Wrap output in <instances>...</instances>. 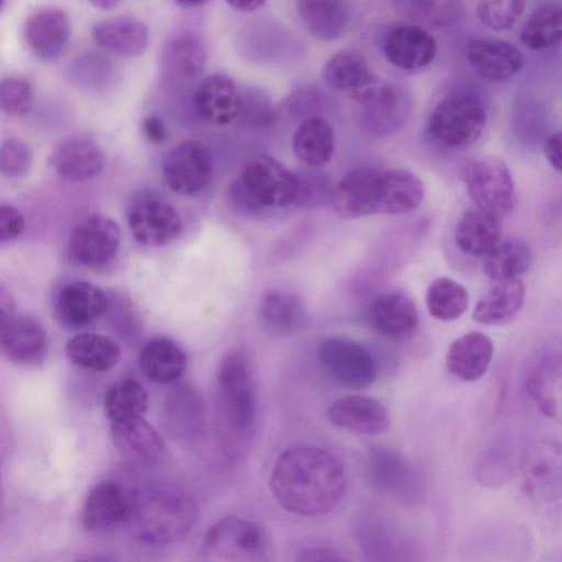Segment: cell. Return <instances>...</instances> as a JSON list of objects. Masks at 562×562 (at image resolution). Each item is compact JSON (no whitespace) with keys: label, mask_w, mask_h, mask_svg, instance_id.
Returning a JSON list of instances; mask_svg holds the SVG:
<instances>
[{"label":"cell","mask_w":562,"mask_h":562,"mask_svg":"<svg viewBox=\"0 0 562 562\" xmlns=\"http://www.w3.org/2000/svg\"><path fill=\"white\" fill-rule=\"evenodd\" d=\"M370 326L382 337L403 340L417 329L419 315L414 301L401 292H384L369 306Z\"/></svg>","instance_id":"obj_23"},{"label":"cell","mask_w":562,"mask_h":562,"mask_svg":"<svg viewBox=\"0 0 562 562\" xmlns=\"http://www.w3.org/2000/svg\"><path fill=\"white\" fill-rule=\"evenodd\" d=\"M526 391L542 415L562 425V356L541 359L528 375Z\"/></svg>","instance_id":"obj_30"},{"label":"cell","mask_w":562,"mask_h":562,"mask_svg":"<svg viewBox=\"0 0 562 562\" xmlns=\"http://www.w3.org/2000/svg\"><path fill=\"white\" fill-rule=\"evenodd\" d=\"M34 104L32 85L24 78L9 77L0 83V106L10 115H25Z\"/></svg>","instance_id":"obj_48"},{"label":"cell","mask_w":562,"mask_h":562,"mask_svg":"<svg viewBox=\"0 0 562 562\" xmlns=\"http://www.w3.org/2000/svg\"><path fill=\"white\" fill-rule=\"evenodd\" d=\"M195 505L191 495L180 487L162 485L143 496L137 495L133 519L138 537L151 544L178 541L191 528Z\"/></svg>","instance_id":"obj_3"},{"label":"cell","mask_w":562,"mask_h":562,"mask_svg":"<svg viewBox=\"0 0 562 562\" xmlns=\"http://www.w3.org/2000/svg\"><path fill=\"white\" fill-rule=\"evenodd\" d=\"M322 77L327 86L347 91L351 98L378 79L371 72L364 56L351 48L334 54L324 65Z\"/></svg>","instance_id":"obj_35"},{"label":"cell","mask_w":562,"mask_h":562,"mask_svg":"<svg viewBox=\"0 0 562 562\" xmlns=\"http://www.w3.org/2000/svg\"><path fill=\"white\" fill-rule=\"evenodd\" d=\"M296 11L306 31L327 42L341 37L353 19L349 0H296Z\"/></svg>","instance_id":"obj_29"},{"label":"cell","mask_w":562,"mask_h":562,"mask_svg":"<svg viewBox=\"0 0 562 562\" xmlns=\"http://www.w3.org/2000/svg\"><path fill=\"white\" fill-rule=\"evenodd\" d=\"M0 346L3 356L19 366H38L48 353L44 327L30 316H12L1 322Z\"/></svg>","instance_id":"obj_19"},{"label":"cell","mask_w":562,"mask_h":562,"mask_svg":"<svg viewBox=\"0 0 562 562\" xmlns=\"http://www.w3.org/2000/svg\"><path fill=\"white\" fill-rule=\"evenodd\" d=\"M460 173L476 209L498 218L514 211L517 204L516 187L510 169L502 159L494 156L467 159Z\"/></svg>","instance_id":"obj_6"},{"label":"cell","mask_w":562,"mask_h":562,"mask_svg":"<svg viewBox=\"0 0 562 562\" xmlns=\"http://www.w3.org/2000/svg\"><path fill=\"white\" fill-rule=\"evenodd\" d=\"M493 351L488 336L481 331L467 333L450 345L446 356L447 369L462 381H476L487 371Z\"/></svg>","instance_id":"obj_31"},{"label":"cell","mask_w":562,"mask_h":562,"mask_svg":"<svg viewBox=\"0 0 562 562\" xmlns=\"http://www.w3.org/2000/svg\"><path fill=\"white\" fill-rule=\"evenodd\" d=\"M424 195L420 179L394 168L357 167L346 172L331 192L335 214L356 220L371 214H402L416 209Z\"/></svg>","instance_id":"obj_2"},{"label":"cell","mask_w":562,"mask_h":562,"mask_svg":"<svg viewBox=\"0 0 562 562\" xmlns=\"http://www.w3.org/2000/svg\"><path fill=\"white\" fill-rule=\"evenodd\" d=\"M368 470L373 486L384 494L404 502H414L422 493V481L417 471L392 449H372L368 458Z\"/></svg>","instance_id":"obj_16"},{"label":"cell","mask_w":562,"mask_h":562,"mask_svg":"<svg viewBox=\"0 0 562 562\" xmlns=\"http://www.w3.org/2000/svg\"><path fill=\"white\" fill-rule=\"evenodd\" d=\"M33 155L30 146L14 137L2 140L0 146V171L11 179L24 177L31 169Z\"/></svg>","instance_id":"obj_49"},{"label":"cell","mask_w":562,"mask_h":562,"mask_svg":"<svg viewBox=\"0 0 562 562\" xmlns=\"http://www.w3.org/2000/svg\"><path fill=\"white\" fill-rule=\"evenodd\" d=\"M138 364L148 380L169 384L183 375L188 357L186 351L171 339L155 338L142 348Z\"/></svg>","instance_id":"obj_33"},{"label":"cell","mask_w":562,"mask_h":562,"mask_svg":"<svg viewBox=\"0 0 562 562\" xmlns=\"http://www.w3.org/2000/svg\"><path fill=\"white\" fill-rule=\"evenodd\" d=\"M70 36V23L65 11L45 7L32 12L25 20L23 37L27 49L42 61L57 59Z\"/></svg>","instance_id":"obj_18"},{"label":"cell","mask_w":562,"mask_h":562,"mask_svg":"<svg viewBox=\"0 0 562 562\" xmlns=\"http://www.w3.org/2000/svg\"><path fill=\"white\" fill-rule=\"evenodd\" d=\"M121 243L117 223L103 214L83 217L71 231L67 251L69 258L85 267L98 268L110 263Z\"/></svg>","instance_id":"obj_14"},{"label":"cell","mask_w":562,"mask_h":562,"mask_svg":"<svg viewBox=\"0 0 562 562\" xmlns=\"http://www.w3.org/2000/svg\"><path fill=\"white\" fill-rule=\"evenodd\" d=\"M113 443L128 460L154 465L166 454V446L159 432L144 417L111 423Z\"/></svg>","instance_id":"obj_27"},{"label":"cell","mask_w":562,"mask_h":562,"mask_svg":"<svg viewBox=\"0 0 562 562\" xmlns=\"http://www.w3.org/2000/svg\"><path fill=\"white\" fill-rule=\"evenodd\" d=\"M292 149L295 156L310 167L318 168L326 165L335 150L333 126L324 117H306L293 134Z\"/></svg>","instance_id":"obj_36"},{"label":"cell","mask_w":562,"mask_h":562,"mask_svg":"<svg viewBox=\"0 0 562 562\" xmlns=\"http://www.w3.org/2000/svg\"><path fill=\"white\" fill-rule=\"evenodd\" d=\"M67 79L76 87L100 91L114 85L119 69L105 54L87 50L77 55L66 68Z\"/></svg>","instance_id":"obj_40"},{"label":"cell","mask_w":562,"mask_h":562,"mask_svg":"<svg viewBox=\"0 0 562 562\" xmlns=\"http://www.w3.org/2000/svg\"><path fill=\"white\" fill-rule=\"evenodd\" d=\"M206 49L199 35L180 31L170 35L160 52V70L169 83L196 79L204 70Z\"/></svg>","instance_id":"obj_21"},{"label":"cell","mask_w":562,"mask_h":562,"mask_svg":"<svg viewBox=\"0 0 562 562\" xmlns=\"http://www.w3.org/2000/svg\"><path fill=\"white\" fill-rule=\"evenodd\" d=\"M426 305L434 318L442 322L454 321L467 311L469 294L459 282L441 277L430 283L426 293Z\"/></svg>","instance_id":"obj_44"},{"label":"cell","mask_w":562,"mask_h":562,"mask_svg":"<svg viewBox=\"0 0 562 562\" xmlns=\"http://www.w3.org/2000/svg\"><path fill=\"white\" fill-rule=\"evenodd\" d=\"M142 127L147 139L154 144H160L168 137L166 124L158 115H147L143 120Z\"/></svg>","instance_id":"obj_52"},{"label":"cell","mask_w":562,"mask_h":562,"mask_svg":"<svg viewBox=\"0 0 562 562\" xmlns=\"http://www.w3.org/2000/svg\"><path fill=\"white\" fill-rule=\"evenodd\" d=\"M258 314L265 330L277 337L293 336L310 323L302 299L281 290H269L261 296Z\"/></svg>","instance_id":"obj_28"},{"label":"cell","mask_w":562,"mask_h":562,"mask_svg":"<svg viewBox=\"0 0 562 562\" xmlns=\"http://www.w3.org/2000/svg\"><path fill=\"white\" fill-rule=\"evenodd\" d=\"M213 168L209 148L200 142L188 139L166 154L161 173L166 186L172 192L193 196L206 189L212 179Z\"/></svg>","instance_id":"obj_12"},{"label":"cell","mask_w":562,"mask_h":562,"mask_svg":"<svg viewBox=\"0 0 562 562\" xmlns=\"http://www.w3.org/2000/svg\"><path fill=\"white\" fill-rule=\"evenodd\" d=\"M216 386L220 406L228 428L248 434L256 422L255 380L247 355L241 350L227 352L218 363Z\"/></svg>","instance_id":"obj_4"},{"label":"cell","mask_w":562,"mask_h":562,"mask_svg":"<svg viewBox=\"0 0 562 562\" xmlns=\"http://www.w3.org/2000/svg\"><path fill=\"white\" fill-rule=\"evenodd\" d=\"M296 561H346L348 558L333 547L313 546L299 550Z\"/></svg>","instance_id":"obj_51"},{"label":"cell","mask_w":562,"mask_h":562,"mask_svg":"<svg viewBox=\"0 0 562 562\" xmlns=\"http://www.w3.org/2000/svg\"><path fill=\"white\" fill-rule=\"evenodd\" d=\"M271 493L285 510L306 517L325 515L347 488L344 464L329 451L311 446L283 451L269 480Z\"/></svg>","instance_id":"obj_1"},{"label":"cell","mask_w":562,"mask_h":562,"mask_svg":"<svg viewBox=\"0 0 562 562\" xmlns=\"http://www.w3.org/2000/svg\"><path fill=\"white\" fill-rule=\"evenodd\" d=\"M317 359L333 380L348 389H366L378 374L376 360L371 351L348 337L323 338L317 345Z\"/></svg>","instance_id":"obj_10"},{"label":"cell","mask_w":562,"mask_h":562,"mask_svg":"<svg viewBox=\"0 0 562 562\" xmlns=\"http://www.w3.org/2000/svg\"><path fill=\"white\" fill-rule=\"evenodd\" d=\"M126 221L133 238L148 247L171 243L182 229V220L177 209L150 190H142L132 195L126 206Z\"/></svg>","instance_id":"obj_8"},{"label":"cell","mask_w":562,"mask_h":562,"mask_svg":"<svg viewBox=\"0 0 562 562\" xmlns=\"http://www.w3.org/2000/svg\"><path fill=\"white\" fill-rule=\"evenodd\" d=\"M179 5L184 8H194L203 4L207 0H175Z\"/></svg>","instance_id":"obj_56"},{"label":"cell","mask_w":562,"mask_h":562,"mask_svg":"<svg viewBox=\"0 0 562 562\" xmlns=\"http://www.w3.org/2000/svg\"><path fill=\"white\" fill-rule=\"evenodd\" d=\"M238 180L262 207H286L299 201L301 179L269 155L250 158Z\"/></svg>","instance_id":"obj_11"},{"label":"cell","mask_w":562,"mask_h":562,"mask_svg":"<svg viewBox=\"0 0 562 562\" xmlns=\"http://www.w3.org/2000/svg\"><path fill=\"white\" fill-rule=\"evenodd\" d=\"M526 4L527 0H477L476 14L482 24L502 32L515 25Z\"/></svg>","instance_id":"obj_47"},{"label":"cell","mask_w":562,"mask_h":562,"mask_svg":"<svg viewBox=\"0 0 562 562\" xmlns=\"http://www.w3.org/2000/svg\"><path fill=\"white\" fill-rule=\"evenodd\" d=\"M50 165L67 181H87L103 169L104 154L93 138L83 135L69 136L54 148Z\"/></svg>","instance_id":"obj_22"},{"label":"cell","mask_w":562,"mask_h":562,"mask_svg":"<svg viewBox=\"0 0 562 562\" xmlns=\"http://www.w3.org/2000/svg\"><path fill=\"white\" fill-rule=\"evenodd\" d=\"M192 103L196 113L205 121L228 125L238 117L241 93L231 77L213 74L196 86Z\"/></svg>","instance_id":"obj_25"},{"label":"cell","mask_w":562,"mask_h":562,"mask_svg":"<svg viewBox=\"0 0 562 562\" xmlns=\"http://www.w3.org/2000/svg\"><path fill=\"white\" fill-rule=\"evenodd\" d=\"M486 119V110L480 98L457 94L437 104L428 120L427 130L440 145L463 148L481 136Z\"/></svg>","instance_id":"obj_7"},{"label":"cell","mask_w":562,"mask_h":562,"mask_svg":"<svg viewBox=\"0 0 562 562\" xmlns=\"http://www.w3.org/2000/svg\"><path fill=\"white\" fill-rule=\"evenodd\" d=\"M165 416L170 431L181 439H192L203 430V405L189 387H180L169 394Z\"/></svg>","instance_id":"obj_41"},{"label":"cell","mask_w":562,"mask_h":562,"mask_svg":"<svg viewBox=\"0 0 562 562\" xmlns=\"http://www.w3.org/2000/svg\"><path fill=\"white\" fill-rule=\"evenodd\" d=\"M401 15L432 27L452 24L460 15L461 0H390Z\"/></svg>","instance_id":"obj_45"},{"label":"cell","mask_w":562,"mask_h":562,"mask_svg":"<svg viewBox=\"0 0 562 562\" xmlns=\"http://www.w3.org/2000/svg\"><path fill=\"white\" fill-rule=\"evenodd\" d=\"M543 151L550 165L562 172V131L551 134L546 139Z\"/></svg>","instance_id":"obj_53"},{"label":"cell","mask_w":562,"mask_h":562,"mask_svg":"<svg viewBox=\"0 0 562 562\" xmlns=\"http://www.w3.org/2000/svg\"><path fill=\"white\" fill-rule=\"evenodd\" d=\"M467 58L472 69L484 80L503 83L521 69L520 50L509 42L491 37H474L467 44Z\"/></svg>","instance_id":"obj_20"},{"label":"cell","mask_w":562,"mask_h":562,"mask_svg":"<svg viewBox=\"0 0 562 562\" xmlns=\"http://www.w3.org/2000/svg\"><path fill=\"white\" fill-rule=\"evenodd\" d=\"M137 494L114 481L94 485L87 495L81 520L90 531H105L133 519Z\"/></svg>","instance_id":"obj_15"},{"label":"cell","mask_w":562,"mask_h":562,"mask_svg":"<svg viewBox=\"0 0 562 562\" xmlns=\"http://www.w3.org/2000/svg\"><path fill=\"white\" fill-rule=\"evenodd\" d=\"M25 220L15 206L2 203L0 206V244L16 239L24 231Z\"/></svg>","instance_id":"obj_50"},{"label":"cell","mask_w":562,"mask_h":562,"mask_svg":"<svg viewBox=\"0 0 562 562\" xmlns=\"http://www.w3.org/2000/svg\"><path fill=\"white\" fill-rule=\"evenodd\" d=\"M516 467L518 468L512 452L496 446L482 454L475 469V475L484 485L498 486L512 479Z\"/></svg>","instance_id":"obj_46"},{"label":"cell","mask_w":562,"mask_h":562,"mask_svg":"<svg viewBox=\"0 0 562 562\" xmlns=\"http://www.w3.org/2000/svg\"><path fill=\"white\" fill-rule=\"evenodd\" d=\"M533 254L527 241L520 238L499 240L484 258L485 274L494 281L516 279L530 268Z\"/></svg>","instance_id":"obj_39"},{"label":"cell","mask_w":562,"mask_h":562,"mask_svg":"<svg viewBox=\"0 0 562 562\" xmlns=\"http://www.w3.org/2000/svg\"><path fill=\"white\" fill-rule=\"evenodd\" d=\"M327 418L336 427L364 435H381L391 426L386 407L378 400L362 395L335 400L327 409Z\"/></svg>","instance_id":"obj_24"},{"label":"cell","mask_w":562,"mask_h":562,"mask_svg":"<svg viewBox=\"0 0 562 562\" xmlns=\"http://www.w3.org/2000/svg\"><path fill=\"white\" fill-rule=\"evenodd\" d=\"M499 218L480 209L465 212L456 227V243L469 256H485L499 241Z\"/></svg>","instance_id":"obj_37"},{"label":"cell","mask_w":562,"mask_h":562,"mask_svg":"<svg viewBox=\"0 0 562 562\" xmlns=\"http://www.w3.org/2000/svg\"><path fill=\"white\" fill-rule=\"evenodd\" d=\"M227 3L235 10L241 12H252L259 9L266 0H226Z\"/></svg>","instance_id":"obj_54"},{"label":"cell","mask_w":562,"mask_h":562,"mask_svg":"<svg viewBox=\"0 0 562 562\" xmlns=\"http://www.w3.org/2000/svg\"><path fill=\"white\" fill-rule=\"evenodd\" d=\"M382 47L387 61L405 70L426 67L437 53L435 38L417 25H400L392 29L385 35Z\"/></svg>","instance_id":"obj_26"},{"label":"cell","mask_w":562,"mask_h":562,"mask_svg":"<svg viewBox=\"0 0 562 562\" xmlns=\"http://www.w3.org/2000/svg\"><path fill=\"white\" fill-rule=\"evenodd\" d=\"M273 553L269 536L256 521L228 516L212 524L202 542L207 561H268Z\"/></svg>","instance_id":"obj_5"},{"label":"cell","mask_w":562,"mask_h":562,"mask_svg":"<svg viewBox=\"0 0 562 562\" xmlns=\"http://www.w3.org/2000/svg\"><path fill=\"white\" fill-rule=\"evenodd\" d=\"M147 406V391L134 379L112 384L104 396V411L111 423L144 417Z\"/></svg>","instance_id":"obj_43"},{"label":"cell","mask_w":562,"mask_h":562,"mask_svg":"<svg viewBox=\"0 0 562 562\" xmlns=\"http://www.w3.org/2000/svg\"><path fill=\"white\" fill-rule=\"evenodd\" d=\"M525 300V284L516 278L497 281L476 302L472 317L484 325H501L512 321Z\"/></svg>","instance_id":"obj_34"},{"label":"cell","mask_w":562,"mask_h":562,"mask_svg":"<svg viewBox=\"0 0 562 562\" xmlns=\"http://www.w3.org/2000/svg\"><path fill=\"white\" fill-rule=\"evenodd\" d=\"M97 44L122 56H138L148 45L146 25L131 16H120L97 22L91 30Z\"/></svg>","instance_id":"obj_32"},{"label":"cell","mask_w":562,"mask_h":562,"mask_svg":"<svg viewBox=\"0 0 562 562\" xmlns=\"http://www.w3.org/2000/svg\"><path fill=\"white\" fill-rule=\"evenodd\" d=\"M93 7L101 10H110L117 5L120 0H88Z\"/></svg>","instance_id":"obj_55"},{"label":"cell","mask_w":562,"mask_h":562,"mask_svg":"<svg viewBox=\"0 0 562 562\" xmlns=\"http://www.w3.org/2000/svg\"><path fill=\"white\" fill-rule=\"evenodd\" d=\"M521 43L531 50H543L562 42V5L544 3L530 14L520 32Z\"/></svg>","instance_id":"obj_42"},{"label":"cell","mask_w":562,"mask_h":562,"mask_svg":"<svg viewBox=\"0 0 562 562\" xmlns=\"http://www.w3.org/2000/svg\"><path fill=\"white\" fill-rule=\"evenodd\" d=\"M524 492L537 502L562 497V441L553 437L536 439L518 460Z\"/></svg>","instance_id":"obj_9"},{"label":"cell","mask_w":562,"mask_h":562,"mask_svg":"<svg viewBox=\"0 0 562 562\" xmlns=\"http://www.w3.org/2000/svg\"><path fill=\"white\" fill-rule=\"evenodd\" d=\"M353 100L360 106V119L372 133L391 134L398 130L412 111L408 90L397 83L376 79Z\"/></svg>","instance_id":"obj_13"},{"label":"cell","mask_w":562,"mask_h":562,"mask_svg":"<svg viewBox=\"0 0 562 562\" xmlns=\"http://www.w3.org/2000/svg\"><path fill=\"white\" fill-rule=\"evenodd\" d=\"M66 355L74 364L80 368L103 372L117 363L121 348L108 336L80 333L68 340Z\"/></svg>","instance_id":"obj_38"},{"label":"cell","mask_w":562,"mask_h":562,"mask_svg":"<svg viewBox=\"0 0 562 562\" xmlns=\"http://www.w3.org/2000/svg\"><path fill=\"white\" fill-rule=\"evenodd\" d=\"M109 304L106 293L88 281L67 282L54 296V312L57 319L72 328L94 323L106 312Z\"/></svg>","instance_id":"obj_17"}]
</instances>
